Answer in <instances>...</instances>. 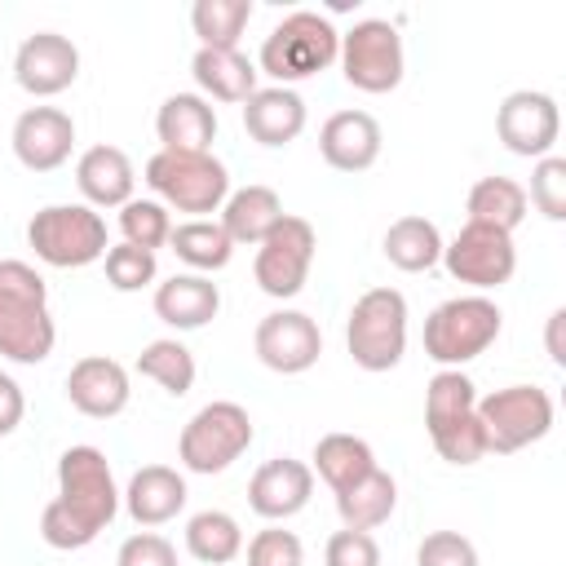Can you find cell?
I'll use <instances>...</instances> for the list:
<instances>
[{
  "label": "cell",
  "instance_id": "cell-14",
  "mask_svg": "<svg viewBox=\"0 0 566 566\" xmlns=\"http://www.w3.org/2000/svg\"><path fill=\"white\" fill-rule=\"evenodd\" d=\"M252 345H256V358H261L270 371H279V376H301V371H310V367L318 363V354H323V332H318V323H314L310 314H301V310H274V314H265V318L256 323Z\"/></svg>",
  "mask_w": 566,
  "mask_h": 566
},
{
  "label": "cell",
  "instance_id": "cell-22",
  "mask_svg": "<svg viewBox=\"0 0 566 566\" xmlns=\"http://www.w3.org/2000/svg\"><path fill=\"white\" fill-rule=\"evenodd\" d=\"M243 128L261 146H287L305 128V102L296 88H256L243 102Z\"/></svg>",
  "mask_w": 566,
  "mask_h": 566
},
{
  "label": "cell",
  "instance_id": "cell-36",
  "mask_svg": "<svg viewBox=\"0 0 566 566\" xmlns=\"http://www.w3.org/2000/svg\"><path fill=\"white\" fill-rule=\"evenodd\" d=\"M119 230H124V243L155 252V248L168 243L172 217H168V208H164L159 199H128V203L119 208Z\"/></svg>",
  "mask_w": 566,
  "mask_h": 566
},
{
  "label": "cell",
  "instance_id": "cell-29",
  "mask_svg": "<svg viewBox=\"0 0 566 566\" xmlns=\"http://www.w3.org/2000/svg\"><path fill=\"white\" fill-rule=\"evenodd\" d=\"M168 248H172V252H177V261H186L195 274H212V270L230 265V256H234L230 234L221 230V221H208V217L172 226Z\"/></svg>",
  "mask_w": 566,
  "mask_h": 566
},
{
  "label": "cell",
  "instance_id": "cell-19",
  "mask_svg": "<svg viewBox=\"0 0 566 566\" xmlns=\"http://www.w3.org/2000/svg\"><path fill=\"white\" fill-rule=\"evenodd\" d=\"M318 150L336 172H363L380 159V124L367 111H336L318 128Z\"/></svg>",
  "mask_w": 566,
  "mask_h": 566
},
{
  "label": "cell",
  "instance_id": "cell-31",
  "mask_svg": "<svg viewBox=\"0 0 566 566\" xmlns=\"http://www.w3.org/2000/svg\"><path fill=\"white\" fill-rule=\"evenodd\" d=\"M314 469H318V478H323L332 491H345V486H354L358 478H367V473L376 469V455H371V447H367L363 438H354V433H327V438H318V447H314Z\"/></svg>",
  "mask_w": 566,
  "mask_h": 566
},
{
  "label": "cell",
  "instance_id": "cell-23",
  "mask_svg": "<svg viewBox=\"0 0 566 566\" xmlns=\"http://www.w3.org/2000/svg\"><path fill=\"white\" fill-rule=\"evenodd\" d=\"M155 133L164 142V150H208L217 137V111L203 93H172L164 97L159 115H155Z\"/></svg>",
  "mask_w": 566,
  "mask_h": 566
},
{
  "label": "cell",
  "instance_id": "cell-25",
  "mask_svg": "<svg viewBox=\"0 0 566 566\" xmlns=\"http://www.w3.org/2000/svg\"><path fill=\"white\" fill-rule=\"evenodd\" d=\"M190 75L212 102H248L256 93V66L239 49H199Z\"/></svg>",
  "mask_w": 566,
  "mask_h": 566
},
{
  "label": "cell",
  "instance_id": "cell-27",
  "mask_svg": "<svg viewBox=\"0 0 566 566\" xmlns=\"http://www.w3.org/2000/svg\"><path fill=\"white\" fill-rule=\"evenodd\" d=\"M394 504H398V482L380 464L367 478H358L354 486L336 491V513L349 531H376L380 522H389Z\"/></svg>",
  "mask_w": 566,
  "mask_h": 566
},
{
  "label": "cell",
  "instance_id": "cell-16",
  "mask_svg": "<svg viewBox=\"0 0 566 566\" xmlns=\"http://www.w3.org/2000/svg\"><path fill=\"white\" fill-rule=\"evenodd\" d=\"M75 146V124L57 106H27L13 119V155L31 172H53L71 159Z\"/></svg>",
  "mask_w": 566,
  "mask_h": 566
},
{
  "label": "cell",
  "instance_id": "cell-18",
  "mask_svg": "<svg viewBox=\"0 0 566 566\" xmlns=\"http://www.w3.org/2000/svg\"><path fill=\"white\" fill-rule=\"evenodd\" d=\"M128 371L115 363V358H106V354H88V358H80L71 371H66V398H71V407L80 411V416H88V420H111V416H119L124 407H128Z\"/></svg>",
  "mask_w": 566,
  "mask_h": 566
},
{
  "label": "cell",
  "instance_id": "cell-7",
  "mask_svg": "<svg viewBox=\"0 0 566 566\" xmlns=\"http://www.w3.org/2000/svg\"><path fill=\"white\" fill-rule=\"evenodd\" d=\"M500 305L486 296H451L424 318V354L438 367H464L500 336Z\"/></svg>",
  "mask_w": 566,
  "mask_h": 566
},
{
  "label": "cell",
  "instance_id": "cell-37",
  "mask_svg": "<svg viewBox=\"0 0 566 566\" xmlns=\"http://www.w3.org/2000/svg\"><path fill=\"white\" fill-rule=\"evenodd\" d=\"M429 438H433V447H438V455H442L447 464H478L482 455H491V451H486V433H482V424H478V411H469V416H460V420L433 429Z\"/></svg>",
  "mask_w": 566,
  "mask_h": 566
},
{
  "label": "cell",
  "instance_id": "cell-43",
  "mask_svg": "<svg viewBox=\"0 0 566 566\" xmlns=\"http://www.w3.org/2000/svg\"><path fill=\"white\" fill-rule=\"evenodd\" d=\"M115 566H177V548L155 535V531H142V535H128L119 544V557Z\"/></svg>",
  "mask_w": 566,
  "mask_h": 566
},
{
  "label": "cell",
  "instance_id": "cell-13",
  "mask_svg": "<svg viewBox=\"0 0 566 566\" xmlns=\"http://www.w3.org/2000/svg\"><path fill=\"white\" fill-rule=\"evenodd\" d=\"M495 133L500 142L522 155V159H544L553 155L557 137H562V111L548 93H535V88H517L500 102L495 111Z\"/></svg>",
  "mask_w": 566,
  "mask_h": 566
},
{
  "label": "cell",
  "instance_id": "cell-4",
  "mask_svg": "<svg viewBox=\"0 0 566 566\" xmlns=\"http://www.w3.org/2000/svg\"><path fill=\"white\" fill-rule=\"evenodd\" d=\"M146 186L159 195L164 208L177 212H195V221L203 212H217L230 195V172L221 159H212V150H159L146 159Z\"/></svg>",
  "mask_w": 566,
  "mask_h": 566
},
{
  "label": "cell",
  "instance_id": "cell-39",
  "mask_svg": "<svg viewBox=\"0 0 566 566\" xmlns=\"http://www.w3.org/2000/svg\"><path fill=\"white\" fill-rule=\"evenodd\" d=\"M159 265H155V252L146 248H133V243H115L106 248V283L115 292H137L146 283H155Z\"/></svg>",
  "mask_w": 566,
  "mask_h": 566
},
{
  "label": "cell",
  "instance_id": "cell-45",
  "mask_svg": "<svg viewBox=\"0 0 566 566\" xmlns=\"http://www.w3.org/2000/svg\"><path fill=\"white\" fill-rule=\"evenodd\" d=\"M562 323H566V310H553V314H548V354H553V363H566V349H562Z\"/></svg>",
  "mask_w": 566,
  "mask_h": 566
},
{
  "label": "cell",
  "instance_id": "cell-41",
  "mask_svg": "<svg viewBox=\"0 0 566 566\" xmlns=\"http://www.w3.org/2000/svg\"><path fill=\"white\" fill-rule=\"evenodd\" d=\"M416 566H478V548L460 531H433L420 539Z\"/></svg>",
  "mask_w": 566,
  "mask_h": 566
},
{
  "label": "cell",
  "instance_id": "cell-2",
  "mask_svg": "<svg viewBox=\"0 0 566 566\" xmlns=\"http://www.w3.org/2000/svg\"><path fill=\"white\" fill-rule=\"evenodd\" d=\"M57 327L49 314V287L27 261H0V358L44 363L53 354Z\"/></svg>",
  "mask_w": 566,
  "mask_h": 566
},
{
  "label": "cell",
  "instance_id": "cell-42",
  "mask_svg": "<svg viewBox=\"0 0 566 566\" xmlns=\"http://www.w3.org/2000/svg\"><path fill=\"white\" fill-rule=\"evenodd\" d=\"M327 566H380V544L371 539V531H336L323 548Z\"/></svg>",
  "mask_w": 566,
  "mask_h": 566
},
{
  "label": "cell",
  "instance_id": "cell-44",
  "mask_svg": "<svg viewBox=\"0 0 566 566\" xmlns=\"http://www.w3.org/2000/svg\"><path fill=\"white\" fill-rule=\"evenodd\" d=\"M22 411H27V398H22L18 380L9 371H0V438H9L22 424Z\"/></svg>",
  "mask_w": 566,
  "mask_h": 566
},
{
  "label": "cell",
  "instance_id": "cell-21",
  "mask_svg": "<svg viewBox=\"0 0 566 566\" xmlns=\"http://www.w3.org/2000/svg\"><path fill=\"white\" fill-rule=\"evenodd\" d=\"M124 509L137 526H164L186 509V478L168 464H146L128 478Z\"/></svg>",
  "mask_w": 566,
  "mask_h": 566
},
{
  "label": "cell",
  "instance_id": "cell-3",
  "mask_svg": "<svg viewBox=\"0 0 566 566\" xmlns=\"http://www.w3.org/2000/svg\"><path fill=\"white\" fill-rule=\"evenodd\" d=\"M340 53V31L314 13V9H296L287 13L261 44V71L279 80V88L296 84V80H310L318 71H327Z\"/></svg>",
  "mask_w": 566,
  "mask_h": 566
},
{
  "label": "cell",
  "instance_id": "cell-24",
  "mask_svg": "<svg viewBox=\"0 0 566 566\" xmlns=\"http://www.w3.org/2000/svg\"><path fill=\"white\" fill-rule=\"evenodd\" d=\"M217 310H221V292L208 274H172L155 287V314L177 332H195L212 323Z\"/></svg>",
  "mask_w": 566,
  "mask_h": 566
},
{
  "label": "cell",
  "instance_id": "cell-1",
  "mask_svg": "<svg viewBox=\"0 0 566 566\" xmlns=\"http://www.w3.org/2000/svg\"><path fill=\"white\" fill-rule=\"evenodd\" d=\"M119 513V491L111 460L97 447H66L57 460V500L44 504L40 513V539L49 548H88L111 517Z\"/></svg>",
  "mask_w": 566,
  "mask_h": 566
},
{
  "label": "cell",
  "instance_id": "cell-33",
  "mask_svg": "<svg viewBox=\"0 0 566 566\" xmlns=\"http://www.w3.org/2000/svg\"><path fill=\"white\" fill-rule=\"evenodd\" d=\"M248 22H252V0H195L190 9L199 49H239Z\"/></svg>",
  "mask_w": 566,
  "mask_h": 566
},
{
  "label": "cell",
  "instance_id": "cell-15",
  "mask_svg": "<svg viewBox=\"0 0 566 566\" xmlns=\"http://www.w3.org/2000/svg\"><path fill=\"white\" fill-rule=\"evenodd\" d=\"M80 75V49L57 35V31H35L18 44L13 57V80L31 93V97H57L75 84Z\"/></svg>",
  "mask_w": 566,
  "mask_h": 566
},
{
  "label": "cell",
  "instance_id": "cell-32",
  "mask_svg": "<svg viewBox=\"0 0 566 566\" xmlns=\"http://www.w3.org/2000/svg\"><path fill=\"white\" fill-rule=\"evenodd\" d=\"M186 548L203 566H226V562H234L243 553V531H239V522L230 513L203 509V513H195L186 522Z\"/></svg>",
  "mask_w": 566,
  "mask_h": 566
},
{
  "label": "cell",
  "instance_id": "cell-5",
  "mask_svg": "<svg viewBox=\"0 0 566 566\" xmlns=\"http://www.w3.org/2000/svg\"><path fill=\"white\" fill-rule=\"evenodd\" d=\"M27 243L53 270H80L106 256V221L88 203H49L31 217Z\"/></svg>",
  "mask_w": 566,
  "mask_h": 566
},
{
  "label": "cell",
  "instance_id": "cell-11",
  "mask_svg": "<svg viewBox=\"0 0 566 566\" xmlns=\"http://www.w3.org/2000/svg\"><path fill=\"white\" fill-rule=\"evenodd\" d=\"M314 248H318V234L305 217H292L283 212L279 226L256 243V261H252V274L261 283L265 296L274 301H287L305 287L310 279V265H314Z\"/></svg>",
  "mask_w": 566,
  "mask_h": 566
},
{
  "label": "cell",
  "instance_id": "cell-28",
  "mask_svg": "<svg viewBox=\"0 0 566 566\" xmlns=\"http://www.w3.org/2000/svg\"><path fill=\"white\" fill-rule=\"evenodd\" d=\"M526 217V190L513 177H482L469 190V226H491L513 234Z\"/></svg>",
  "mask_w": 566,
  "mask_h": 566
},
{
  "label": "cell",
  "instance_id": "cell-20",
  "mask_svg": "<svg viewBox=\"0 0 566 566\" xmlns=\"http://www.w3.org/2000/svg\"><path fill=\"white\" fill-rule=\"evenodd\" d=\"M75 186L88 199V208H124L133 199L137 172L119 146H88L75 164Z\"/></svg>",
  "mask_w": 566,
  "mask_h": 566
},
{
  "label": "cell",
  "instance_id": "cell-12",
  "mask_svg": "<svg viewBox=\"0 0 566 566\" xmlns=\"http://www.w3.org/2000/svg\"><path fill=\"white\" fill-rule=\"evenodd\" d=\"M442 265L451 279L486 292V287H500L513 279L517 270V248H513V234L504 230H491V226H464L451 243H442Z\"/></svg>",
  "mask_w": 566,
  "mask_h": 566
},
{
  "label": "cell",
  "instance_id": "cell-10",
  "mask_svg": "<svg viewBox=\"0 0 566 566\" xmlns=\"http://www.w3.org/2000/svg\"><path fill=\"white\" fill-rule=\"evenodd\" d=\"M340 71L358 93H394L402 84L407 57L402 35L385 18H363L340 35Z\"/></svg>",
  "mask_w": 566,
  "mask_h": 566
},
{
  "label": "cell",
  "instance_id": "cell-34",
  "mask_svg": "<svg viewBox=\"0 0 566 566\" xmlns=\"http://www.w3.org/2000/svg\"><path fill=\"white\" fill-rule=\"evenodd\" d=\"M137 371H142L146 380H155L164 394L181 398V394H190V385H195V354H190L181 340L164 336V340H150V345L137 354Z\"/></svg>",
  "mask_w": 566,
  "mask_h": 566
},
{
  "label": "cell",
  "instance_id": "cell-17",
  "mask_svg": "<svg viewBox=\"0 0 566 566\" xmlns=\"http://www.w3.org/2000/svg\"><path fill=\"white\" fill-rule=\"evenodd\" d=\"M310 495H314V469L292 455L265 460L248 482V504L265 522H283V517L301 513L310 504Z\"/></svg>",
  "mask_w": 566,
  "mask_h": 566
},
{
  "label": "cell",
  "instance_id": "cell-26",
  "mask_svg": "<svg viewBox=\"0 0 566 566\" xmlns=\"http://www.w3.org/2000/svg\"><path fill=\"white\" fill-rule=\"evenodd\" d=\"M283 217V203L270 186H243L234 195H226L221 203V230L230 234V243H261Z\"/></svg>",
  "mask_w": 566,
  "mask_h": 566
},
{
  "label": "cell",
  "instance_id": "cell-9",
  "mask_svg": "<svg viewBox=\"0 0 566 566\" xmlns=\"http://www.w3.org/2000/svg\"><path fill=\"white\" fill-rule=\"evenodd\" d=\"M252 447V420L239 402H208L199 407L181 438H177V455L190 473H221L230 469L243 451Z\"/></svg>",
  "mask_w": 566,
  "mask_h": 566
},
{
  "label": "cell",
  "instance_id": "cell-30",
  "mask_svg": "<svg viewBox=\"0 0 566 566\" xmlns=\"http://www.w3.org/2000/svg\"><path fill=\"white\" fill-rule=\"evenodd\" d=\"M385 256L389 265L407 270V274H420V270H433L442 261V234L433 221L424 217H398L389 230H385Z\"/></svg>",
  "mask_w": 566,
  "mask_h": 566
},
{
  "label": "cell",
  "instance_id": "cell-40",
  "mask_svg": "<svg viewBox=\"0 0 566 566\" xmlns=\"http://www.w3.org/2000/svg\"><path fill=\"white\" fill-rule=\"evenodd\" d=\"M248 566H305V548L292 531L265 526L248 539Z\"/></svg>",
  "mask_w": 566,
  "mask_h": 566
},
{
  "label": "cell",
  "instance_id": "cell-38",
  "mask_svg": "<svg viewBox=\"0 0 566 566\" xmlns=\"http://www.w3.org/2000/svg\"><path fill=\"white\" fill-rule=\"evenodd\" d=\"M526 203H535L548 221H566V159H562V155L535 159Z\"/></svg>",
  "mask_w": 566,
  "mask_h": 566
},
{
  "label": "cell",
  "instance_id": "cell-8",
  "mask_svg": "<svg viewBox=\"0 0 566 566\" xmlns=\"http://www.w3.org/2000/svg\"><path fill=\"white\" fill-rule=\"evenodd\" d=\"M478 424L486 433V451L513 455L531 442H539L553 429V398L539 385H509L486 398H478Z\"/></svg>",
  "mask_w": 566,
  "mask_h": 566
},
{
  "label": "cell",
  "instance_id": "cell-6",
  "mask_svg": "<svg viewBox=\"0 0 566 566\" xmlns=\"http://www.w3.org/2000/svg\"><path fill=\"white\" fill-rule=\"evenodd\" d=\"M349 358L363 371H389L407 349V296L398 287H371L354 301L345 323Z\"/></svg>",
  "mask_w": 566,
  "mask_h": 566
},
{
  "label": "cell",
  "instance_id": "cell-35",
  "mask_svg": "<svg viewBox=\"0 0 566 566\" xmlns=\"http://www.w3.org/2000/svg\"><path fill=\"white\" fill-rule=\"evenodd\" d=\"M478 407V389L460 367H442L429 385H424V429H442L460 416H469Z\"/></svg>",
  "mask_w": 566,
  "mask_h": 566
}]
</instances>
